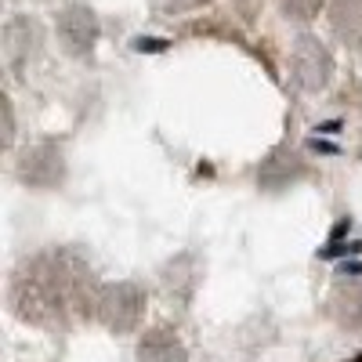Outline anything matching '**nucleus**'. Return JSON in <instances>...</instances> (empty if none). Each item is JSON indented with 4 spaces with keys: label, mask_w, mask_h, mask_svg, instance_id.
I'll use <instances>...</instances> for the list:
<instances>
[{
    "label": "nucleus",
    "mask_w": 362,
    "mask_h": 362,
    "mask_svg": "<svg viewBox=\"0 0 362 362\" xmlns=\"http://www.w3.org/2000/svg\"><path fill=\"white\" fill-rule=\"evenodd\" d=\"M98 279L87 257L69 247H47L29 254L11 276V312L40 329H66L95 315Z\"/></svg>",
    "instance_id": "1"
},
{
    "label": "nucleus",
    "mask_w": 362,
    "mask_h": 362,
    "mask_svg": "<svg viewBox=\"0 0 362 362\" xmlns=\"http://www.w3.org/2000/svg\"><path fill=\"white\" fill-rule=\"evenodd\" d=\"M334 80V54L329 47L312 37V33H300L290 47V83L305 95H319V90L329 87Z\"/></svg>",
    "instance_id": "2"
},
{
    "label": "nucleus",
    "mask_w": 362,
    "mask_h": 362,
    "mask_svg": "<svg viewBox=\"0 0 362 362\" xmlns=\"http://www.w3.org/2000/svg\"><path fill=\"white\" fill-rule=\"evenodd\" d=\"M145 315V290L134 283V279H124V283H105L98 290V300H95V319L112 329V334H131V329L141 322Z\"/></svg>",
    "instance_id": "3"
},
{
    "label": "nucleus",
    "mask_w": 362,
    "mask_h": 362,
    "mask_svg": "<svg viewBox=\"0 0 362 362\" xmlns=\"http://www.w3.org/2000/svg\"><path fill=\"white\" fill-rule=\"evenodd\" d=\"M15 177L25 189H58L66 181V153L58 141H33L15 160Z\"/></svg>",
    "instance_id": "4"
},
{
    "label": "nucleus",
    "mask_w": 362,
    "mask_h": 362,
    "mask_svg": "<svg viewBox=\"0 0 362 362\" xmlns=\"http://www.w3.org/2000/svg\"><path fill=\"white\" fill-rule=\"evenodd\" d=\"M54 33L69 58H90V51L98 47V37H102V22L87 4H69L58 11Z\"/></svg>",
    "instance_id": "5"
},
{
    "label": "nucleus",
    "mask_w": 362,
    "mask_h": 362,
    "mask_svg": "<svg viewBox=\"0 0 362 362\" xmlns=\"http://www.w3.org/2000/svg\"><path fill=\"white\" fill-rule=\"evenodd\" d=\"M300 177H305V160L290 148H272L257 167V185L264 192H286Z\"/></svg>",
    "instance_id": "6"
},
{
    "label": "nucleus",
    "mask_w": 362,
    "mask_h": 362,
    "mask_svg": "<svg viewBox=\"0 0 362 362\" xmlns=\"http://www.w3.org/2000/svg\"><path fill=\"white\" fill-rule=\"evenodd\" d=\"M44 47V33H40V25L37 18H11L4 25V58H8V66L18 69L25 62H33V58L40 54Z\"/></svg>",
    "instance_id": "7"
},
{
    "label": "nucleus",
    "mask_w": 362,
    "mask_h": 362,
    "mask_svg": "<svg viewBox=\"0 0 362 362\" xmlns=\"http://www.w3.org/2000/svg\"><path fill=\"white\" fill-rule=\"evenodd\" d=\"M138 362H189V351H185V344L177 341L174 329L156 326V329H148V334L141 337Z\"/></svg>",
    "instance_id": "8"
},
{
    "label": "nucleus",
    "mask_w": 362,
    "mask_h": 362,
    "mask_svg": "<svg viewBox=\"0 0 362 362\" xmlns=\"http://www.w3.org/2000/svg\"><path fill=\"white\" fill-rule=\"evenodd\" d=\"M329 315L344 329H362V279H344L329 293Z\"/></svg>",
    "instance_id": "9"
},
{
    "label": "nucleus",
    "mask_w": 362,
    "mask_h": 362,
    "mask_svg": "<svg viewBox=\"0 0 362 362\" xmlns=\"http://www.w3.org/2000/svg\"><path fill=\"white\" fill-rule=\"evenodd\" d=\"M326 18L341 44H362V0H329Z\"/></svg>",
    "instance_id": "10"
},
{
    "label": "nucleus",
    "mask_w": 362,
    "mask_h": 362,
    "mask_svg": "<svg viewBox=\"0 0 362 362\" xmlns=\"http://www.w3.org/2000/svg\"><path fill=\"white\" fill-rule=\"evenodd\" d=\"M322 8H329V0H279V11L290 22H312L319 18Z\"/></svg>",
    "instance_id": "11"
},
{
    "label": "nucleus",
    "mask_w": 362,
    "mask_h": 362,
    "mask_svg": "<svg viewBox=\"0 0 362 362\" xmlns=\"http://www.w3.org/2000/svg\"><path fill=\"white\" fill-rule=\"evenodd\" d=\"M199 4H206V0H153V8L163 11V15H185V11H192Z\"/></svg>",
    "instance_id": "12"
}]
</instances>
